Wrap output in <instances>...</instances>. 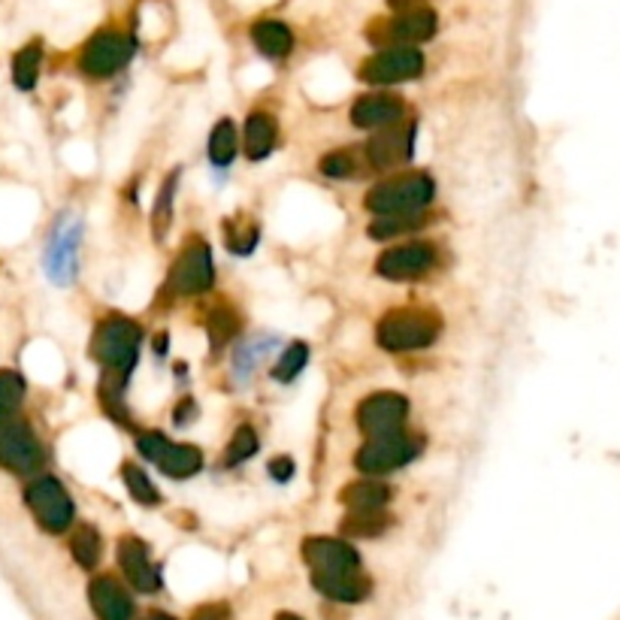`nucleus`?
I'll list each match as a JSON object with an SVG mask.
<instances>
[{
    "instance_id": "nucleus-1",
    "label": "nucleus",
    "mask_w": 620,
    "mask_h": 620,
    "mask_svg": "<svg viewBox=\"0 0 620 620\" xmlns=\"http://www.w3.org/2000/svg\"><path fill=\"white\" fill-rule=\"evenodd\" d=\"M143 328L128 315H107L91 333V357L100 366V402L112 421L124 430H134L124 390L140 364Z\"/></svg>"
},
{
    "instance_id": "nucleus-2",
    "label": "nucleus",
    "mask_w": 620,
    "mask_h": 620,
    "mask_svg": "<svg viewBox=\"0 0 620 620\" xmlns=\"http://www.w3.org/2000/svg\"><path fill=\"white\" fill-rule=\"evenodd\" d=\"M442 330H445V321L436 309H421V306L390 309L388 315L378 321L376 342L390 354L421 352L442 336Z\"/></svg>"
},
{
    "instance_id": "nucleus-3",
    "label": "nucleus",
    "mask_w": 620,
    "mask_h": 620,
    "mask_svg": "<svg viewBox=\"0 0 620 620\" xmlns=\"http://www.w3.org/2000/svg\"><path fill=\"white\" fill-rule=\"evenodd\" d=\"M433 197H436L433 176L412 170L373 185L366 191L364 207L366 212H373V219L376 215H397V212H424L433 203Z\"/></svg>"
},
{
    "instance_id": "nucleus-4",
    "label": "nucleus",
    "mask_w": 620,
    "mask_h": 620,
    "mask_svg": "<svg viewBox=\"0 0 620 620\" xmlns=\"http://www.w3.org/2000/svg\"><path fill=\"white\" fill-rule=\"evenodd\" d=\"M427 449V439L421 433L412 430H400V433H390V436L366 439V445H361V451L354 454V466L369 478L376 475L397 473L402 466L414 463Z\"/></svg>"
},
{
    "instance_id": "nucleus-5",
    "label": "nucleus",
    "mask_w": 620,
    "mask_h": 620,
    "mask_svg": "<svg viewBox=\"0 0 620 620\" xmlns=\"http://www.w3.org/2000/svg\"><path fill=\"white\" fill-rule=\"evenodd\" d=\"M215 285V261H212V248L207 240L191 236L188 243L179 248V255L173 261L164 291L170 297H197L207 294Z\"/></svg>"
},
{
    "instance_id": "nucleus-6",
    "label": "nucleus",
    "mask_w": 620,
    "mask_h": 620,
    "mask_svg": "<svg viewBox=\"0 0 620 620\" xmlns=\"http://www.w3.org/2000/svg\"><path fill=\"white\" fill-rule=\"evenodd\" d=\"M25 502L34 521L46 530V533L58 535L70 530L74 523V499L67 494V487L55 478V475H37L31 478L25 487Z\"/></svg>"
},
{
    "instance_id": "nucleus-7",
    "label": "nucleus",
    "mask_w": 620,
    "mask_h": 620,
    "mask_svg": "<svg viewBox=\"0 0 620 620\" xmlns=\"http://www.w3.org/2000/svg\"><path fill=\"white\" fill-rule=\"evenodd\" d=\"M439 15L430 7H418L409 13H397L390 19H378L376 25L366 31V37L378 49H394V46H414L427 43V40L436 34Z\"/></svg>"
},
{
    "instance_id": "nucleus-8",
    "label": "nucleus",
    "mask_w": 620,
    "mask_h": 620,
    "mask_svg": "<svg viewBox=\"0 0 620 620\" xmlns=\"http://www.w3.org/2000/svg\"><path fill=\"white\" fill-rule=\"evenodd\" d=\"M136 52V40L124 31H100L88 40L79 55V70L91 79H110L124 70Z\"/></svg>"
},
{
    "instance_id": "nucleus-9",
    "label": "nucleus",
    "mask_w": 620,
    "mask_h": 620,
    "mask_svg": "<svg viewBox=\"0 0 620 620\" xmlns=\"http://www.w3.org/2000/svg\"><path fill=\"white\" fill-rule=\"evenodd\" d=\"M421 74H424V55L414 46L378 49L357 70L366 86H400V82H412Z\"/></svg>"
},
{
    "instance_id": "nucleus-10",
    "label": "nucleus",
    "mask_w": 620,
    "mask_h": 620,
    "mask_svg": "<svg viewBox=\"0 0 620 620\" xmlns=\"http://www.w3.org/2000/svg\"><path fill=\"white\" fill-rule=\"evenodd\" d=\"M354 421H357V430H361L366 439L400 433V430H406V421H409V400H406L402 394H394V390L369 394V397L357 406Z\"/></svg>"
},
{
    "instance_id": "nucleus-11",
    "label": "nucleus",
    "mask_w": 620,
    "mask_h": 620,
    "mask_svg": "<svg viewBox=\"0 0 620 620\" xmlns=\"http://www.w3.org/2000/svg\"><path fill=\"white\" fill-rule=\"evenodd\" d=\"M439 267V248L433 243H402L381 252L376 273L388 281H418Z\"/></svg>"
},
{
    "instance_id": "nucleus-12",
    "label": "nucleus",
    "mask_w": 620,
    "mask_h": 620,
    "mask_svg": "<svg viewBox=\"0 0 620 620\" xmlns=\"http://www.w3.org/2000/svg\"><path fill=\"white\" fill-rule=\"evenodd\" d=\"M46 463L37 433L25 421L0 424V466L15 475H34Z\"/></svg>"
},
{
    "instance_id": "nucleus-13",
    "label": "nucleus",
    "mask_w": 620,
    "mask_h": 620,
    "mask_svg": "<svg viewBox=\"0 0 620 620\" xmlns=\"http://www.w3.org/2000/svg\"><path fill=\"white\" fill-rule=\"evenodd\" d=\"M414 136H418V124L409 122V119L394 124L388 131H378L364 146L366 167L381 173L406 167L414 158Z\"/></svg>"
},
{
    "instance_id": "nucleus-14",
    "label": "nucleus",
    "mask_w": 620,
    "mask_h": 620,
    "mask_svg": "<svg viewBox=\"0 0 620 620\" xmlns=\"http://www.w3.org/2000/svg\"><path fill=\"white\" fill-rule=\"evenodd\" d=\"M303 560L312 569V578H336V575H354L361 569V554L348 542L333 535H312L303 542Z\"/></svg>"
},
{
    "instance_id": "nucleus-15",
    "label": "nucleus",
    "mask_w": 620,
    "mask_h": 620,
    "mask_svg": "<svg viewBox=\"0 0 620 620\" xmlns=\"http://www.w3.org/2000/svg\"><path fill=\"white\" fill-rule=\"evenodd\" d=\"M119 566H122L124 578L131 582L140 594H158L160 584V563L152 557V547L143 542L140 535H122L119 539Z\"/></svg>"
},
{
    "instance_id": "nucleus-16",
    "label": "nucleus",
    "mask_w": 620,
    "mask_h": 620,
    "mask_svg": "<svg viewBox=\"0 0 620 620\" xmlns=\"http://www.w3.org/2000/svg\"><path fill=\"white\" fill-rule=\"evenodd\" d=\"M406 122V100L390 91H373L354 100L352 124L361 131H388L394 124Z\"/></svg>"
},
{
    "instance_id": "nucleus-17",
    "label": "nucleus",
    "mask_w": 620,
    "mask_h": 620,
    "mask_svg": "<svg viewBox=\"0 0 620 620\" xmlns=\"http://www.w3.org/2000/svg\"><path fill=\"white\" fill-rule=\"evenodd\" d=\"M79 240H82V224L79 221H64L58 231L52 233L49 248H46V269L58 285L76 276V255H79Z\"/></svg>"
},
{
    "instance_id": "nucleus-18",
    "label": "nucleus",
    "mask_w": 620,
    "mask_h": 620,
    "mask_svg": "<svg viewBox=\"0 0 620 620\" xmlns=\"http://www.w3.org/2000/svg\"><path fill=\"white\" fill-rule=\"evenodd\" d=\"M88 599L100 620H131L134 618V599L124 590V584L112 575H98L88 584Z\"/></svg>"
},
{
    "instance_id": "nucleus-19",
    "label": "nucleus",
    "mask_w": 620,
    "mask_h": 620,
    "mask_svg": "<svg viewBox=\"0 0 620 620\" xmlns=\"http://www.w3.org/2000/svg\"><path fill=\"white\" fill-rule=\"evenodd\" d=\"M279 143V124L269 112H252L243 128V152L248 160H267Z\"/></svg>"
},
{
    "instance_id": "nucleus-20",
    "label": "nucleus",
    "mask_w": 620,
    "mask_h": 620,
    "mask_svg": "<svg viewBox=\"0 0 620 620\" xmlns=\"http://www.w3.org/2000/svg\"><path fill=\"white\" fill-rule=\"evenodd\" d=\"M394 499V487L376 478H361L352 481L340 490V502L345 511H369V509H388V502Z\"/></svg>"
},
{
    "instance_id": "nucleus-21",
    "label": "nucleus",
    "mask_w": 620,
    "mask_h": 620,
    "mask_svg": "<svg viewBox=\"0 0 620 620\" xmlns=\"http://www.w3.org/2000/svg\"><path fill=\"white\" fill-rule=\"evenodd\" d=\"M252 43L269 62H281L294 52V31L279 19H261L252 25Z\"/></svg>"
},
{
    "instance_id": "nucleus-22",
    "label": "nucleus",
    "mask_w": 620,
    "mask_h": 620,
    "mask_svg": "<svg viewBox=\"0 0 620 620\" xmlns=\"http://www.w3.org/2000/svg\"><path fill=\"white\" fill-rule=\"evenodd\" d=\"M158 469L173 481H185V478H191L203 469V451L191 442H173L158 461Z\"/></svg>"
},
{
    "instance_id": "nucleus-23",
    "label": "nucleus",
    "mask_w": 620,
    "mask_h": 620,
    "mask_svg": "<svg viewBox=\"0 0 620 620\" xmlns=\"http://www.w3.org/2000/svg\"><path fill=\"white\" fill-rule=\"evenodd\" d=\"M427 224H430L427 212H397V215H376L369 221L366 233H369V240L385 243V240H397V236H406V233L421 231Z\"/></svg>"
},
{
    "instance_id": "nucleus-24",
    "label": "nucleus",
    "mask_w": 620,
    "mask_h": 620,
    "mask_svg": "<svg viewBox=\"0 0 620 620\" xmlns=\"http://www.w3.org/2000/svg\"><path fill=\"white\" fill-rule=\"evenodd\" d=\"M394 527V514L388 509H369V511H345L340 521V530L352 539H378Z\"/></svg>"
},
{
    "instance_id": "nucleus-25",
    "label": "nucleus",
    "mask_w": 620,
    "mask_h": 620,
    "mask_svg": "<svg viewBox=\"0 0 620 620\" xmlns=\"http://www.w3.org/2000/svg\"><path fill=\"white\" fill-rule=\"evenodd\" d=\"M240 155V134H236V124L231 119H221L212 134H209V160L212 167L219 170H228L233 160Z\"/></svg>"
},
{
    "instance_id": "nucleus-26",
    "label": "nucleus",
    "mask_w": 620,
    "mask_h": 620,
    "mask_svg": "<svg viewBox=\"0 0 620 620\" xmlns=\"http://www.w3.org/2000/svg\"><path fill=\"white\" fill-rule=\"evenodd\" d=\"M318 170L324 173L328 179H357V176L369 173V167H366L364 148H336V152L321 158Z\"/></svg>"
},
{
    "instance_id": "nucleus-27",
    "label": "nucleus",
    "mask_w": 620,
    "mask_h": 620,
    "mask_svg": "<svg viewBox=\"0 0 620 620\" xmlns=\"http://www.w3.org/2000/svg\"><path fill=\"white\" fill-rule=\"evenodd\" d=\"M179 176L182 170H173L164 182H160V191L155 197V209H152V236L164 243V236L170 233L173 224V203H176V188H179Z\"/></svg>"
},
{
    "instance_id": "nucleus-28",
    "label": "nucleus",
    "mask_w": 620,
    "mask_h": 620,
    "mask_svg": "<svg viewBox=\"0 0 620 620\" xmlns=\"http://www.w3.org/2000/svg\"><path fill=\"white\" fill-rule=\"evenodd\" d=\"M240 330H243V318L236 315L233 309H228V306L212 309V315H209V321H207L209 348H212V352H221L228 342H233L236 336H240Z\"/></svg>"
},
{
    "instance_id": "nucleus-29",
    "label": "nucleus",
    "mask_w": 620,
    "mask_h": 620,
    "mask_svg": "<svg viewBox=\"0 0 620 620\" xmlns=\"http://www.w3.org/2000/svg\"><path fill=\"white\" fill-rule=\"evenodd\" d=\"M122 481H124V487H128V494H131L134 502L146 506V509H155V506H160V490L155 487V481L143 473V466H136V463H124Z\"/></svg>"
},
{
    "instance_id": "nucleus-30",
    "label": "nucleus",
    "mask_w": 620,
    "mask_h": 620,
    "mask_svg": "<svg viewBox=\"0 0 620 620\" xmlns=\"http://www.w3.org/2000/svg\"><path fill=\"white\" fill-rule=\"evenodd\" d=\"M70 551H74V560L82 566V569H95L100 563V554H103V539L95 527H76L74 535H70Z\"/></svg>"
},
{
    "instance_id": "nucleus-31",
    "label": "nucleus",
    "mask_w": 620,
    "mask_h": 620,
    "mask_svg": "<svg viewBox=\"0 0 620 620\" xmlns=\"http://www.w3.org/2000/svg\"><path fill=\"white\" fill-rule=\"evenodd\" d=\"M257 449H261V439H257L255 427H236L231 442H228V449H224V466L233 469V466H240V463H248L257 454Z\"/></svg>"
},
{
    "instance_id": "nucleus-32",
    "label": "nucleus",
    "mask_w": 620,
    "mask_h": 620,
    "mask_svg": "<svg viewBox=\"0 0 620 620\" xmlns=\"http://www.w3.org/2000/svg\"><path fill=\"white\" fill-rule=\"evenodd\" d=\"M22 400H25V378L10 369H0V424L13 421Z\"/></svg>"
},
{
    "instance_id": "nucleus-33",
    "label": "nucleus",
    "mask_w": 620,
    "mask_h": 620,
    "mask_svg": "<svg viewBox=\"0 0 620 620\" xmlns=\"http://www.w3.org/2000/svg\"><path fill=\"white\" fill-rule=\"evenodd\" d=\"M261 243V228L252 221H224V245L233 255H252Z\"/></svg>"
},
{
    "instance_id": "nucleus-34",
    "label": "nucleus",
    "mask_w": 620,
    "mask_h": 620,
    "mask_svg": "<svg viewBox=\"0 0 620 620\" xmlns=\"http://www.w3.org/2000/svg\"><path fill=\"white\" fill-rule=\"evenodd\" d=\"M306 364H309V345L297 340L279 354V361H276V366H273L269 376L276 378V381H281V385H288V381H294V378L303 373Z\"/></svg>"
},
{
    "instance_id": "nucleus-35",
    "label": "nucleus",
    "mask_w": 620,
    "mask_h": 620,
    "mask_svg": "<svg viewBox=\"0 0 620 620\" xmlns=\"http://www.w3.org/2000/svg\"><path fill=\"white\" fill-rule=\"evenodd\" d=\"M40 62H43V49H40V43H27L25 49L15 55L13 82L22 88V91H31V88L37 86Z\"/></svg>"
},
{
    "instance_id": "nucleus-36",
    "label": "nucleus",
    "mask_w": 620,
    "mask_h": 620,
    "mask_svg": "<svg viewBox=\"0 0 620 620\" xmlns=\"http://www.w3.org/2000/svg\"><path fill=\"white\" fill-rule=\"evenodd\" d=\"M273 345H276L273 336H267V340L245 342L243 348L236 352V357H233V376H236V381H245V378L252 376V369L257 366V361H261Z\"/></svg>"
},
{
    "instance_id": "nucleus-37",
    "label": "nucleus",
    "mask_w": 620,
    "mask_h": 620,
    "mask_svg": "<svg viewBox=\"0 0 620 620\" xmlns=\"http://www.w3.org/2000/svg\"><path fill=\"white\" fill-rule=\"evenodd\" d=\"M173 442L160 430H143V433H136V451L146 457V461L158 463L164 457V451L170 449Z\"/></svg>"
},
{
    "instance_id": "nucleus-38",
    "label": "nucleus",
    "mask_w": 620,
    "mask_h": 620,
    "mask_svg": "<svg viewBox=\"0 0 620 620\" xmlns=\"http://www.w3.org/2000/svg\"><path fill=\"white\" fill-rule=\"evenodd\" d=\"M267 473L276 485H288L294 478V473H297V466H294V461L288 454H279V457H273V461L267 463Z\"/></svg>"
},
{
    "instance_id": "nucleus-39",
    "label": "nucleus",
    "mask_w": 620,
    "mask_h": 620,
    "mask_svg": "<svg viewBox=\"0 0 620 620\" xmlns=\"http://www.w3.org/2000/svg\"><path fill=\"white\" fill-rule=\"evenodd\" d=\"M197 414H200V409H197V400H182L179 406H176V412H173V424L176 427H188V424H195L197 421Z\"/></svg>"
},
{
    "instance_id": "nucleus-40",
    "label": "nucleus",
    "mask_w": 620,
    "mask_h": 620,
    "mask_svg": "<svg viewBox=\"0 0 620 620\" xmlns=\"http://www.w3.org/2000/svg\"><path fill=\"white\" fill-rule=\"evenodd\" d=\"M191 620H231V608L224 602H207L191 615Z\"/></svg>"
},
{
    "instance_id": "nucleus-41",
    "label": "nucleus",
    "mask_w": 620,
    "mask_h": 620,
    "mask_svg": "<svg viewBox=\"0 0 620 620\" xmlns=\"http://www.w3.org/2000/svg\"><path fill=\"white\" fill-rule=\"evenodd\" d=\"M167 352H170V333H158V336H155V354L164 357Z\"/></svg>"
},
{
    "instance_id": "nucleus-42",
    "label": "nucleus",
    "mask_w": 620,
    "mask_h": 620,
    "mask_svg": "<svg viewBox=\"0 0 620 620\" xmlns=\"http://www.w3.org/2000/svg\"><path fill=\"white\" fill-rule=\"evenodd\" d=\"M143 620H176V618H170V615H164V611H152V615H146Z\"/></svg>"
}]
</instances>
